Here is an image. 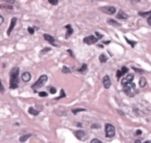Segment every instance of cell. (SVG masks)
Returning <instances> with one entry per match:
<instances>
[{"label": "cell", "mask_w": 151, "mask_h": 143, "mask_svg": "<svg viewBox=\"0 0 151 143\" xmlns=\"http://www.w3.org/2000/svg\"><path fill=\"white\" fill-rule=\"evenodd\" d=\"M51 50V48H49V47H46V48H43V50H41L40 54L41 55H43V54H46L47 52H49V51H50Z\"/></svg>", "instance_id": "cell-27"}, {"label": "cell", "mask_w": 151, "mask_h": 143, "mask_svg": "<svg viewBox=\"0 0 151 143\" xmlns=\"http://www.w3.org/2000/svg\"><path fill=\"white\" fill-rule=\"evenodd\" d=\"M123 91L126 95L130 97L134 96L138 93V90L136 89V86L134 82H130V83L126 84L125 86L123 87Z\"/></svg>", "instance_id": "cell-3"}, {"label": "cell", "mask_w": 151, "mask_h": 143, "mask_svg": "<svg viewBox=\"0 0 151 143\" xmlns=\"http://www.w3.org/2000/svg\"><path fill=\"white\" fill-rule=\"evenodd\" d=\"M98 42V38L95 37V35H89V36L85 37L83 39V43L87 44V45H92V44H95Z\"/></svg>", "instance_id": "cell-7"}, {"label": "cell", "mask_w": 151, "mask_h": 143, "mask_svg": "<svg viewBox=\"0 0 151 143\" xmlns=\"http://www.w3.org/2000/svg\"><path fill=\"white\" fill-rule=\"evenodd\" d=\"M95 35H96V37L98 38V40H99V39H102V38L104 37V35H101L99 32H95Z\"/></svg>", "instance_id": "cell-36"}, {"label": "cell", "mask_w": 151, "mask_h": 143, "mask_svg": "<svg viewBox=\"0 0 151 143\" xmlns=\"http://www.w3.org/2000/svg\"><path fill=\"white\" fill-rule=\"evenodd\" d=\"M2 1H4V2H6V4H14L15 3V0H2Z\"/></svg>", "instance_id": "cell-37"}, {"label": "cell", "mask_w": 151, "mask_h": 143, "mask_svg": "<svg viewBox=\"0 0 151 143\" xmlns=\"http://www.w3.org/2000/svg\"><path fill=\"white\" fill-rule=\"evenodd\" d=\"M132 68H133V69H134L135 72H137V73H144V71H143V70H140L139 68H136V67H132Z\"/></svg>", "instance_id": "cell-35"}, {"label": "cell", "mask_w": 151, "mask_h": 143, "mask_svg": "<svg viewBox=\"0 0 151 143\" xmlns=\"http://www.w3.org/2000/svg\"><path fill=\"white\" fill-rule=\"evenodd\" d=\"M48 2L52 5H57L58 4V0H48Z\"/></svg>", "instance_id": "cell-32"}, {"label": "cell", "mask_w": 151, "mask_h": 143, "mask_svg": "<svg viewBox=\"0 0 151 143\" xmlns=\"http://www.w3.org/2000/svg\"><path fill=\"white\" fill-rule=\"evenodd\" d=\"M0 132H1V128H0Z\"/></svg>", "instance_id": "cell-46"}, {"label": "cell", "mask_w": 151, "mask_h": 143, "mask_svg": "<svg viewBox=\"0 0 151 143\" xmlns=\"http://www.w3.org/2000/svg\"><path fill=\"white\" fill-rule=\"evenodd\" d=\"M125 41L127 42V43H129L130 45H131L132 48H134L135 47V45L137 44V42H135V41H131V40H129L128 38H126V37H125Z\"/></svg>", "instance_id": "cell-23"}, {"label": "cell", "mask_w": 151, "mask_h": 143, "mask_svg": "<svg viewBox=\"0 0 151 143\" xmlns=\"http://www.w3.org/2000/svg\"><path fill=\"white\" fill-rule=\"evenodd\" d=\"M28 113L33 115V116H37V115H39V113H40V110H35L34 107H29V108H28Z\"/></svg>", "instance_id": "cell-16"}, {"label": "cell", "mask_w": 151, "mask_h": 143, "mask_svg": "<svg viewBox=\"0 0 151 143\" xmlns=\"http://www.w3.org/2000/svg\"><path fill=\"white\" fill-rule=\"evenodd\" d=\"M65 27L67 29L66 34H65V39H68V38L73 35V29L72 28V26H71L70 24H68V25H66V26H65Z\"/></svg>", "instance_id": "cell-12"}, {"label": "cell", "mask_w": 151, "mask_h": 143, "mask_svg": "<svg viewBox=\"0 0 151 143\" xmlns=\"http://www.w3.org/2000/svg\"><path fill=\"white\" fill-rule=\"evenodd\" d=\"M16 23H17V18H13L12 20H11V23H10V26H9V28H8V30H7V35L8 36H10L11 34H12V32H13V28L15 27V26H16Z\"/></svg>", "instance_id": "cell-9"}, {"label": "cell", "mask_w": 151, "mask_h": 143, "mask_svg": "<svg viewBox=\"0 0 151 143\" xmlns=\"http://www.w3.org/2000/svg\"><path fill=\"white\" fill-rule=\"evenodd\" d=\"M74 135H75V137L77 138L78 140H83L85 139V137H86V133L84 131H82V130H78V131L74 132Z\"/></svg>", "instance_id": "cell-11"}, {"label": "cell", "mask_w": 151, "mask_h": 143, "mask_svg": "<svg viewBox=\"0 0 151 143\" xmlns=\"http://www.w3.org/2000/svg\"><path fill=\"white\" fill-rule=\"evenodd\" d=\"M31 136H32V134H30V133H28V134H24V135L20 137L19 140H20V142H25V141H27Z\"/></svg>", "instance_id": "cell-18"}, {"label": "cell", "mask_w": 151, "mask_h": 143, "mask_svg": "<svg viewBox=\"0 0 151 143\" xmlns=\"http://www.w3.org/2000/svg\"><path fill=\"white\" fill-rule=\"evenodd\" d=\"M67 52L70 54V56H71L72 57H74V55H73V51H72V50H67Z\"/></svg>", "instance_id": "cell-40"}, {"label": "cell", "mask_w": 151, "mask_h": 143, "mask_svg": "<svg viewBox=\"0 0 151 143\" xmlns=\"http://www.w3.org/2000/svg\"><path fill=\"white\" fill-rule=\"evenodd\" d=\"M0 9L3 11H12L13 10V6L10 4H0Z\"/></svg>", "instance_id": "cell-13"}, {"label": "cell", "mask_w": 151, "mask_h": 143, "mask_svg": "<svg viewBox=\"0 0 151 143\" xmlns=\"http://www.w3.org/2000/svg\"><path fill=\"white\" fill-rule=\"evenodd\" d=\"M117 19H119V20H127L128 19V15L125 12H123L122 10H120L117 14Z\"/></svg>", "instance_id": "cell-15"}, {"label": "cell", "mask_w": 151, "mask_h": 143, "mask_svg": "<svg viewBox=\"0 0 151 143\" xmlns=\"http://www.w3.org/2000/svg\"><path fill=\"white\" fill-rule=\"evenodd\" d=\"M43 38L45 41H47L48 43H50L51 45H53V46L55 47H57V45L55 43V38H54L52 35H49V34H44L43 35Z\"/></svg>", "instance_id": "cell-8"}, {"label": "cell", "mask_w": 151, "mask_h": 143, "mask_svg": "<svg viewBox=\"0 0 151 143\" xmlns=\"http://www.w3.org/2000/svg\"><path fill=\"white\" fill-rule=\"evenodd\" d=\"M10 83H9V87L10 89H16L19 87L20 85V68L18 66L13 67L10 71Z\"/></svg>", "instance_id": "cell-1"}, {"label": "cell", "mask_w": 151, "mask_h": 143, "mask_svg": "<svg viewBox=\"0 0 151 143\" xmlns=\"http://www.w3.org/2000/svg\"><path fill=\"white\" fill-rule=\"evenodd\" d=\"M144 143H151V141L150 140H147V141H145Z\"/></svg>", "instance_id": "cell-44"}, {"label": "cell", "mask_w": 151, "mask_h": 143, "mask_svg": "<svg viewBox=\"0 0 151 143\" xmlns=\"http://www.w3.org/2000/svg\"><path fill=\"white\" fill-rule=\"evenodd\" d=\"M38 95H39V96H40V97H46V96H48V93H47V92H44V91L39 92V93H38Z\"/></svg>", "instance_id": "cell-30"}, {"label": "cell", "mask_w": 151, "mask_h": 143, "mask_svg": "<svg viewBox=\"0 0 151 143\" xmlns=\"http://www.w3.org/2000/svg\"><path fill=\"white\" fill-rule=\"evenodd\" d=\"M100 10L106 14H109V15H112L116 13V7L114 6H111V5H107V6H103L100 7Z\"/></svg>", "instance_id": "cell-5"}, {"label": "cell", "mask_w": 151, "mask_h": 143, "mask_svg": "<svg viewBox=\"0 0 151 143\" xmlns=\"http://www.w3.org/2000/svg\"><path fill=\"white\" fill-rule=\"evenodd\" d=\"M21 80H23L24 82H27V81H29V80H31L30 73H28V72H25V73H22V75H21Z\"/></svg>", "instance_id": "cell-14"}, {"label": "cell", "mask_w": 151, "mask_h": 143, "mask_svg": "<svg viewBox=\"0 0 151 143\" xmlns=\"http://www.w3.org/2000/svg\"><path fill=\"white\" fill-rule=\"evenodd\" d=\"M90 143H103L101 140H99L98 139H93V140H91Z\"/></svg>", "instance_id": "cell-38"}, {"label": "cell", "mask_w": 151, "mask_h": 143, "mask_svg": "<svg viewBox=\"0 0 151 143\" xmlns=\"http://www.w3.org/2000/svg\"><path fill=\"white\" fill-rule=\"evenodd\" d=\"M105 136L107 138H113L115 136V127L111 124L105 125Z\"/></svg>", "instance_id": "cell-4"}, {"label": "cell", "mask_w": 151, "mask_h": 143, "mask_svg": "<svg viewBox=\"0 0 151 143\" xmlns=\"http://www.w3.org/2000/svg\"><path fill=\"white\" fill-rule=\"evenodd\" d=\"M27 31H28V33L30 34V35H34V34H35V29L34 27H27Z\"/></svg>", "instance_id": "cell-31"}, {"label": "cell", "mask_w": 151, "mask_h": 143, "mask_svg": "<svg viewBox=\"0 0 151 143\" xmlns=\"http://www.w3.org/2000/svg\"><path fill=\"white\" fill-rule=\"evenodd\" d=\"M4 91H5V89H4V87L3 86L2 80H1V79H0V93L4 94Z\"/></svg>", "instance_id": "cell-29"}, {"label": "cell", "mask_w": 151, "mask_h": 143, "mask_svg": "<svg viewBox=\"0 0 151 143\" xmlns=\"http://www.w3.org/2000/svg\"><path fill=\"white\" fill-rule=\"evenodd\" d=\"M86 109H83V108H78V109H73V110H72V112L74 114V115H76L77 113L79 112H81V111H86Z\"/></svg>", "instance_id": "cell-22"}, {"label": "cell", "mask_w": 151, "mask_h": 143, "mask_svg": "<svg viewBox=\"0 0 151 143\" xmlns=\"http://www.w3.org/2000/svg\"><path fill=\"white\" fill-rule=\"evenodd\" d=\"M107 23H109L110 25H111V26H115V27H120L121 26V24L119 23V22L116 21V20H113V19H109V20H107Z\"/></svg>", "instance_id": "cell-17"}, {"label": "cell", "mask_w": 151, "mask_h": 143, "mask_svg": "<svg viewBox=\"0 0 151 143\" xmlns=\"http://www.w3.org/2000/svg\"><path fill=\"white\" fill-rule=\"evenodd\" d=\"M134 143H141V140H135V141H134Z\"/></svg>", "instance_id": "cell-43"}, {"label": "cell", "mask_w": 151, "mask_h": 143, "mask_svg": "<svg viewBox=\"0 0 151 143\" xmlns=\"http://www.w3.org/2000/svg\"><path fill=\"white\" fill-rule=\"evenodd\" d=\"M134 79V73H128L127 75H125V76L122 79V80H121V85L123 87L125 86L126 84L130 83V82H133Z\"/></svg>", "instance_id": "cell-6"}, {"label": "cell", "mask_w": 151, "mask_h": 143, "mask_svg": "<svg viewBox=\"0 0 151 143\" xmlns=\"http://www.w3.org/2000/svg\"><path fill=\"white\" fill-rule=\"evenodd\" d=\"M48 80V76L46 74H43V75H41L39 77V79L36 80V82H35V83L31 86V88L34 90V92L35 93H36L37 92V89H39L41 87H43L46 84Z\"/></svg>", "instance_id": "cell-2"}, {"label": "cell", "mask_w": 151, "mask_h": 143, "mask_svg": "<svg viewBox=\"0 0 151 143\" xmlns=\"http://www.w3.org/2000/svg\"><path fill=\"white\" fill-rule=\"evenodd\" d=\"M128 71H129V69H128L126 66H123L122 67V69L120 70V73H121V75L123 76V75H125V73H128Z\"/></svg>", "instance_id": "cell-28"}, {"label": "cell", "mask_w": 151, "mask_h": 143, "mask_svg": "<svg viewBox=\"0 0 151 143\" xmlns=\"http://www.w3.org/2000/svg\"><path fill=\"white\" fill-rule=\"evenodd\" d=\"M103 84H104V88H110L111 86V79H110V77L108 76V75H105V76L103 78Z\"/></svg>", "instance_id": "cell-10"}, {"label": "cell", "mask_w": 151, "mask_h": 143, "mask_svg": "<svg viewBox=\"0 0 151 143\" xmlns=\"http://www.w3.org/2000/svg\"><path fill=\"white\" fill-rule=\"evenodd\" d=\"M50 94H52V95L56 94L57 93V89H56V87H50Z\"/></svg>", "instance_id": "cell-33"}, {"label": "cell", "mask_w": 151, "mask_h": 143, "mask_svg": "<svg viewBox=\"0 0 151 143\" xmlns=\"http://www.w3.org/2000/svg\"><path fill=\"white\" fill-rule=\"evenodd\" d=\"M66 96V95H65V90L62 88V89L60 90V95L58 97H57V98H55L54 100H59V99H61V98H65V97Z\"/></svg>", "instance_id": "cell-24"}, {"label": "cell", "mask_w": 151, "mask_h": 143, "mask_svg": "<svg viewBox=\"0 0 151 143\" xmlns=\"http://www.w3.org/2000/svg\"><path fill=\"white\" fill-rule=\"evenodd\" d=\"M62 73H72V71L69 67L67 66H63L62 67Z\"/></svg>", "instance_id": "cell-26"}, {"label": "cell", "mask_w": 151, "mask_h": 143, "mask_svg": "<svg viewBox=\"0 0 151 143\" xmlns=\"http://www.w3.org/2000/svg\"><path fill=\"white\" fill-rule=\"evenodd\" d=\"M141 133H142L141 130H137V131H136V135H141Z\"/></svg>", "instance_id": "cell-42"}, {"label": "cell", "mask_w": 151, "mask_h": 143, "mask_svg": "<svg viewBox=\"0 0 151 143\" xmlns=\"http://www.w3.org/2000/svg\"><path fill=\"white\" fill-rule=\"evenodd\" d=\"M4 17L2 16V15H0V26L4 23Z\"/></svg>", "instance_id": "cell-41"}, {"label": "cell", "mask_w": 151, "mask_h": 143, "mask_svg": "<svg viewBox=\"0 0 151 143\" xmlns=\"http://www.w3.org/2000/svg\"><path fill=\"white\" fill-rule=\"evenodd\" d=\"M101 126L99 124H93L92 126H91V128L92 129H98V128H100Z\"/></svg>", "instance_id": "cell-34"}, {"label": "cell", "mask_w": 151, "mask_h": 143, "mask_svg": "<svg viewBox=\"0 0 151 143\" xmlns=\"http://www.w3.org/2000/svg\"><path fill=\"white\" fill-rule=\"evenodd\" d=\"M99 60H100L101 63H106L108 60V57L106 55H104V54H101L100 56H99Z\"/></svg>", "instance_id": "cell-21"}, {"label": "cell", "mask_w": 151, "mask_h": 143, "mask_svg": "<svg viewBox=\"0 0 151 143\" xmlns=\"http://www.w3.org/2000/svg\"><path fill=\"white\" fill-rule=\"evenodd\" d=\"M147 22H148V24L149 25V26H151V14L148 17V19H147Z\"/></svg>", "instance_id": "cell-39"}, {"label": "cell", "mask_w": 151, "mask_h": 143, "mask_svg": "<svg viewBox=\"0 0 151 143\" xmlns=\"http://www.w3.org/2000/svg\"><path fill=\"white\" fill-rule=\"evenodd\" d=\"M136 1H138V2H140V1H141V0H136Z\"/></svg>", "instance_id": "cell-45"}, {"label": "cell", "mask_w": 151, "mask_h": 143, "mask_svg": "<svg viewBox=\"0 0 151 143\" xmlns=\"http://www.w3.org/2000/svg\"><path fill=\"white\" fill-rule=\"evenodd\" d=\"M87 71V64H82V65L80 69H78V72H80L81 73H85Z\"/></svg>", "instance_id": "cell-20"}, {"label": "cell", "mask_w": 151, "mask_h": 143, "mask_svg": "<svg viewBox=\"0 0 151 143\" xmlns=\"http://www.w3.org/2000/svg\"><path fill=\"white\" fill-rule=\"evenodd\" d=\"M151 14V10L148 11V12H139V15L141 17H147V16H149Z\"/></svg>", "instance_id": "cell-25"}, {"label": "cell", "mask_w": 151, "mask_h": 143, "mask_svg": "<svg viewBox=\"0 0 151 143\" xmlns=\"http://www.w3.org/2000/svg\"><path fill=\"white\" fill-rule=\"evenodd\" d=\"M139 85L141 87H144L147 85V80L145 77H141L140 78V80H139Z\"/></svg>", "instance_id": "cell-19"}]
</instances>
